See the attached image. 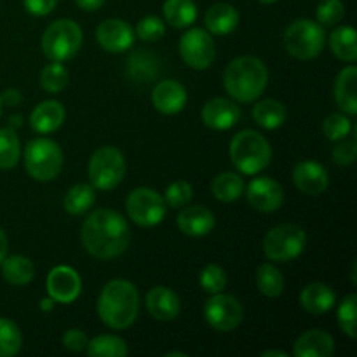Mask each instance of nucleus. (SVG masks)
I'll return each mask as SVG.
<instances>
[{"instance_id":"1","label":"nucleus","mask_w":357,"mask_h":357,"mask_svg":"<svg viewBox=\"0 0 357 357\" xmlns=\"http://www.w3.org/2000/svg\"><path fill=\"white\" fill-rule=\"evenodd\" d=\"M80 237L87 253L100 260H112L128 250L131 232L128 222L117 211L96 209L84 222Z\"/></svg>"},{"instance_id":"2","label":"nucleus","mask_w":357,"mask_h":357,"mask_svg":"<svg viewBox=\"0 0 357 357\" xmlns=\"http://www.w3.org/2000/svg\"><path fill=\"white\" fill-rule=\"evenodd\" d=\"M139 295L132 282L114 279L101 289L98 298V314L107 326L114 330L129 328L138 317Z\"/></svg>"},{"instance_id":"3","label":"nucleus","mask_w":357,"mask_h":357,"mask_svg":"<svg viewBox=\"0 0 357 357\" xmlns=\"http://www.w3.org/2000/svg\"><path fill=\"white\" fill-rule=\"evenodd\" d=\"M268 82V72L264 61L255 56H241L227 66L223 84L230 96L239 103L258 100Z\"/></svg>"},{"instance_id":"4","label":"nucleus","mask_w":357,"mask_h":357,"mask_svg":"<svg viewBox=\"0 0 357 357\" xmlns=\"http://www.w3.org/2000/svg\"><path fill=\"white\" fill-rule=\"evenodd\" d=\"M230 159L244 174H257L268 166L272 159L271 143L253 129L237 132L230 142Z\"/></svg>"},{"instance_id":"5","label":"nucleus","mask_w":357,"mask_h":357,"mask_svg":"<svg viewBox=\"0 0 357 357\" xmlns=\"http://www.w3.org/2000/svg\"><path fill=\"white\" fill-rule=\"evenodd\" d=\"M24 166L37 181H51L63 167V152L58 143L47 138H35L24 146Z\"/></svg>"},{"instance_id":"6","label":"nucleus","mask_w":357,"mask_h":357,"mask_svg":"<svg viewBox=\"0 0 357 357\" xmlns=\"http://www.w3.org/2000/svg\"><path fill=\"white\" fill-rule=\"evenodd\" d=\"M82 30L73 20H58L47 26L42 37V51L52 61H66L79 52Z\"/></svg>"},{"instance_id":"7","label":"nucleus","mask_w":357,"mask_h":357,"mask_svg":"<svg viewBox=\"0 0 357 357\" xmlns=\"http://www.w3.org/2000/svg\"><path fill=\"white\" fill-rule=\"evenodd\" d=\"M284 47L298 59H312L321 54L326 44V33L316 21L296 20L284 30Z\"/></svg>"},{"instance_id":"8","label":"nucleus","mask_w":357,"mask_h":357,"mask_svg":"<svg viewBox=\"0 0 357 357\" xmlns=\"http://www.w3.org/2000/svg\"><path fill=\"white\" fill-rule=\"evenodd\" d=\"M307 236L302 227L295 223H282L267 232L264 239V251L268 260L291 261L305 250Z\"/></svg>"},{"instance_id":"9","label":"nucleus","mask_w":357,"mask_h":357,"mask_svg":"<svg viewBox=\"0 0 357 357\" xmlns=\"http://www.w3.org/2000/svg\"><path fill=\"white\" fill-rule=\"evenodd\" d=\"M87 173L94 188L112 190L121 183L126 174L124 155L115 146H101L91 157Z\"/></svg>"},{"instance_id":"10","label":"nucleus","mask_w":357,"mask_h":357,"mask_svg":"<svg viewBox=\"0 0 357 357\" xmlns=\"http://www.w3.org/2000/svg\"><path fill=\"white\" fill-rule=\"evenodd\" d=\"M128 215L136 225L153 227L166 216V201L162 195L146 187H139L128 195Z\"/></svg>"},{"instance_id":"11","label":"nucleus","mask_w":357,"mask_h":357,"mask_svg":"<svg viewBox=\"0 0 357 357\" xmlns=\"http://www.w3.org/2000/svg\"><path fill=\"white\" fill-rule=\"evenodd\" d=\"M180 54L190 68L206 70L216 58L215 40L202 28H192L181 37Z\"/></svg>"},{"instance_id":"12","label":"nucleus","mask_w":357,"mask_h":357,"mask_svg":"<svg viewBox=\"0 0 357 357\" xmlns=\"http://www.w3.org/2000/svg\"><path fill=\"white\" fill-rule=\"evenodd\" d=\"M243 305L232 295L215 293L204 305V317L216 331H232L243 321Z\"/></svg>"},{"instance_id":"13","label":"nucleus","mask_w":357,"mask_h":357,"mask_svg":"<svg viewBox=\"0 0 357 357\" xmlns=\"http://www.w3.org/2000/svg\"><path fill=\"white\" fill-rule=\"evenodd\" d=\"M45 286H47V293L52 302L72 303L80 295L82 282H80L79 274L72 267L58 265L49 272Z\"/></svg>"},{"instance_id":"14","label":"nucleus","mask_w":357,"mask_h":357,"mask_svg":"<svg viewBox=\"0 0 357 357\" xmlns=\"http://www.w3.org/2000/svg\"><path fill=\"white\" fill-rule=\"evenodd\" d=\"M248 202L261 213L278 211L284 202V190L272 178H257L248 185Z\"/></svg>"},{"instance_id":"15","label":"nucleus","mask_w":357,"mask_h":357,"mask_svg":"<svg viewBox=\"0 0 357 357\" xmlns=\"http://www.w3.org/2000/svg\"><path fill=\"white\" fill-rule=\"evenodd\" d=\"M96 37L105 51L122 52L135 42V30L122 20H107L98 26Z\"/></svg>"},{"instance_id":"16","label":"nucleus","mask_w":357,"mask_h":357,"mask_svg":"<svg viewBox=\"0 0 357 357\" xmlns=\"http://www.w3.org/2000/svg\"><path fill=\"white\" fill-rule=\"evenodd\" d=\"M202 121L208 128L225 131L236 126L241 119V108L227 98H213L202 108Z\"/></svg>"},{"instance_id":"17","label":"nucleus","mask_w":357,"mask_h":357,"mask_svg":"<svg viewBox=\"0 0 357 357\" xmlns=\"http://www.w3.org/2000/svg\"><path fill=\"white\" fill-rule=\"evenodd\" d=\"M296 188L307 195H321L328 188L330 178L326 169L314 160H303L293 169Z\"/></svg>"},{"instance_id":"18","label":"nucleus","mask_w":357,"mask_h":357,"mask_svg":"<svg viewBox=\"0 0 357 357\" xmlns=\"http://www.w3.org/2000/svg\"><path fill=\"white\" fill-rule=\"evenodd\" d=\"M153 107L164 115H174L187 105V91L176 80H162L152 93Z\"/></svg>"},{"instance_id":"19","label":"nucleus","mask_w":357,"mask_h":357,"mask_svg":"<svg viewBox=\"0 0 357 357\" xmlns=\"http://www.w3.org/2000/svg\"><path fill=\"white\" fill-rule=\"evenodd\" d=\"M146 309L157 321H173L180 314V298L166 286H155L146 295Z\"/></svg>"},{"instance_id":"20","label":"nucleus","mask_w":357,"mask_h":357,"mask_svg":"<svg viewBox=\"0 0 357 357\" xmlns=\"http://www.w3.org/2000/svg\"><path fill=\"white\" fill-rule=\"evenodd\" d=\"M178 227L185 236L204 237L215 229V215L204 206H190L178 215Z\"/></svg>"},{"instance_id":"21","label":"nucleus","mask_w":357,"mask_h":357,"mask_svg":"<svg viewBox=\"0 0 357 357\" xmlns=\"http://www.w3.org/2000/svg\"><path fill=\"white\" fill-rule=\"evenodd\" d=\"M335 354V342L323 330H309L295 342L296 357H331Z\"/></svg>"},{"instance_id":"22","label":"nucleus","mask_w":357,"mask_h":357,"mask_svg":"<svg viewBox=\"0 0 357 357\" xmlns=\"http://www.w3.org/2000/svg\"><path fill=\"white\" fill-rule=\"evenodd\" d=\"M65 107L59 101L49 100L33 108L30 115V124L33 131L47 135V132L56 131L65 122Z\"/></svg>"},{"instance_id":"23","label":"nucleus","mask_w":357,"mask_h":357,"mask_svg":"<svg viewBox=\"0 0 357 357\" xmlns=\"http://www.w3.org/2000/svg\"><path fill=\"white\" fill-rule=\"evenodd\" d=\"M335 291L323 282H310L300 293V305L312 316H323L335 305Z\"/></svg>"},{"instance_id":"24","label":"nucleus","mask_w":357,"mask_h":357,"mask_svg":"<svg viewBox=\"0 0 357 357\" xmlns=\"http://www.w3.org/2000/svg\"><path fill=\"white\" fill-rule=\"evenodd\" d=\"M204 23L213 35H229L239 24V13L230 3H215L206 13Z\"/></svg>"},{"instance_id":"25","label":"nucleus","mask_w":357,"mask_h":357,"mask_svg":"<svg viewBox=\"0 0 357 357\" xmlns=\"http://www.w3.org/2000/svg\"><path fill=\"white\" fill-rule=\"evenodd\" d=\"M356 80L357 68L356 66H347L338 73V79L335 82V100H337L338 107L349 115L357 114Z\"/></svg>"},{"instance_id":"26","label":"nucleus","mask_w":357,"mask_h":357,"mask_svg":"<svg viewBox=\"0 0 357 357\" xmlns=\"http://www.w3.org/2000/svg\"><path fill=\"white\" fill-rule=\"evenodd\" d=\"M2 275L9 284L13 286H24L33 279L35 267L30 258L21 257V255H13L9 258H3L2 264Z\"/></svg>"},{"instance_id":"27","label":"nucleus","mask_w":357,"mask_h":357,"mask_svg":"<svg viewBox=\"0 0 357 357\" xmlns=\"http://www.w3.org/2000/svg\"><path fill=\"white\" fill-rule=\"evenodd\" d=\"M164 17L174 28H187L197 20V7L194 0H166Z\"/></svg>"},{"instance_id":"28","label":"nucleus","mask_w":357,"mask_h":357,"mask_svg":"<svg viewBox=\"0 0 357 357\" xmlns=\"http://www.w3.org/2000/svg\"><path fill=\"white\" fill-rule=\"evenodd\" d=\"M253 119L264 129H278L286 121V108L278 100H261L253 108Z\"/></svg>"},{"instance_id":"29","label":"nucleus","mask_w":357,"mask_h":357,"mask_svg":"<svg viewBox=\"0 0 357 357\" xmlns=\"http://www.w3.org/2000/svg\"><path fill=\"white\" fill-rule=\"evenodd\" d=\"M331 51L342 61L354 63L357 59V44H356V30L352 26H340L331 33L330 37Z\"/></svg>"},{"instance_id":"30","label":"nucleus","mask_w":357,"mask_h":357,"mask_svg":"<svg viewBox=\"0 0 357 357\" xmlns=\"http://www.w3.org/2000/svg\"><path fill=\"white\" fill-rule=\"evenodd\" d=\"M213 195L222 202H234L244 194V180L236 173H222L213 180Z\"/></svg>"},{"instance_id":"31","label":"nucleus","mask_w":357,"mask_h":357,"mask_svg":"<svg viewBox=\"0 0 357 357\" xmlns=\"http://www.w3.org/2000/svg\"><path fill=\"white\" fill-rule=\"evenodd\" d=\"M128 354L126 342L114 335H101L87 342V356L91 357H126Z\"/></svg>"},{"instance_id":"32","label":"nucleus","mask_w":357,"mask_h":357,"mask_svg":"<svg viewBox=\"0 0 357 357\" xmlns=\"http://www.w3.org/2000/svg\"><path fill=\"white\" fill-rule=\"evenodd\" d=\"M94 201H96V194H94L93 185L79 183L70 188L63 204L70 215H82L94 204Z\"/></svg>"},{"instance_id":"33","label":"nucleus","mask_w":357,"mask_h":357,"mask_svg":"<svg viewBox=\"0 0 357 357\" xmlns=\"http://www.w3.org/2000/svg\"><path fill=\"white\" fill-rule=\"evenodd\" d=\"M257 286L265 296L275 298L284 289V278H282L281 271L275 268L274 265L264 264L257 268Z\"/></svg>"},{"instance_id":"34","label":"nucleus","mask_w":357,"mask_h":357,"mask_svg":"<svg viewBox=\"0 0 357 357\" xmlns=\"http://www.w3.org/2000/svg\"><path fill=\"white\" fill-rule=\"evenodd\" d=\"M20 138L10 128H0V169H13L20 162Z\"/></svg>"},{"instance_id":"35","label":"nucleus","mask_w":357,"mask_h":357,"mask_svg":"<svg viewBox=\"0 0 357 357\" xmlns=\"http://www.w3.org/2000/svg\"><path fill=\"white\" fill-rule=\"evenodd\" d=\"M23 337L10 319L0 317V357H13L21 351Z\"/></svg>"},{"instance_id":"36","label":"nucleus","mask_w":357,"mask_h":357,"mask_svg":"<svg viewBox=\"0 0 357 357\" xmlns=\"http://www.w3.org/2000/svg\"><path fill=\"white\" fill-rule=\"evenodd\" d=\"M40 84L47 93H59L68 84V72L61 61H52L40 73Z\"/></svg>"},{"instance_id":"37","label":"nucleus","mask_w":357,"mask_h":357,"mask_svg":"<svg viewBox=\"0 0 357 357\" xmlns=\"http://www.w3.org/2000/svg\"><path fill=\"white\" fill-rule=\"evenodd\" d=\"M357 296L352 293V295H347L344 298V302L338 307V324H340L342 330L349 335L351 338L357 337Z\"/></svg>"},{"instance_id":"38","label":"nucleus","mask_w":357,"mask_h":357,"mask_svg":"<svg viewBox=\"0 0 357 357\" xmlns=\"http://www.w3.org/2000/svg\"><path fill=\"white\" fill-rule=\"evenodd\" d=\"M199 282H201V288L206 293H222L227 286V274L222 267L218 265H208L201 271L199 275Z\"/></svg>"},{"instance_id":"39","label":"nucleus","mask_w":357,"mask_h":357,"mask_svg":"<svg viewBox=\"0 0 357 357\" xmlns=\"http://www.w3.org/2000/svg\"><path fill=\"white\" fill-rule=\"evenodd\" d=\"M157 72V61L150 54L136 52L129 59V73L132 77H139L142 80H152Z\"/></svg>"},{"instance_id":"40","label":"nucleus","mask_w":357,"mask_h":357,"mask_svg":"<svg viewBox=\"0 0 357 357\" xmlns=\"http://www.w3.org/2000/svg\"><path fill=\"white\" fill-rule=\"evenodd\" d=\"M316 16L321 24L331 26V24H337L344 20L345 7L344 3H342V0H323V2L317 6Z\"/></svg>"},{"instance_id":"41","label":"nucleus","mask_w":357,"mask_h":357,"mask_svg":"<svg viewBox=\"0 0 357 357\" xmlns=\"http://www.w3.org/2000/svg\"><path fill=\"white\" fill-rule=\"evenodd\" d=\"M324 135L331 142H338V139H344L345 136L351 132L352 124L345 115L342 114H331L328 115L326 121H324Z\"/></svg>"},{"instance_id":"42","label":"nucleus","mask_w":357,"mask_h":357,"mask_svg":"<svg viewBox=\"0 0 357 357\" xmlns=\"http://www.w3.org/2000/svg\"><path fill=\"white\" fill-rule=\"evenodd\" d=\"M192 197H194V192H192L190 183H187V181H174V183L167 187L164 201L171 208H180V206L188 204Z\"/></svg>"},{"instance_id":"43","label":"nucleus","mask_w":357,"mask_h":357,"mask_svg":"<svg viewBox=\"0 0 357 357\" xmlns=\"http://www.w3.org/2000/svg\"><path fill=\"white\" fill-rule=\"evenodd\" d=\"M166 28H164V23L160 17L157 16H146L143 17L142 21L136 26V33L142 40H149V42H155L159 40L160 37L164 35Z\"/></svg>"},{"instance_id":"44","label":"nucleus","mask_w":357,"mask_h":357,"mask_svg":"<svg viewBox=\"0 0 357 357\" xmlns=\"http://www.w3.org/2000/svg\"><path fill=\"white\" fill-rule=\"evenodd\" d=\"M333 160L340 166H351L356 160V142H342L340 145L335 146Z\"/></svg>"},{"instance_id":"45","label":"nucleus","mask_w":357,"mask_h":357,"mask_svg":"<svg viewBox=\"0 0 357 357\" xmlns=\"http://www.w3.org/2000/svg\"><path fill=\"white\" fill-rule=\"evenodd\" d=\"M87 337L84 331L80 330H68L65 335H63V345H65L68 351L72 352H80L87 347Z\"/></svg>"},{"instance_id":"46","label":"nucleus","mask_w":357,"mask_h":357,"mask_svg":"<svg viewBox=\"0 0 357 357\" xmlns=\"http://www.w3.org/2000/svg\"><path fill=\"white\" fill-rule=\"evenodd\" d=\"M23 3L28 13L33 16H47L54 10L58 0H23Z\"/></svg>"},{"instance_id":"47","label":"nucleus","mask_w":357,"mask_h":357,"mask_svg":"<svg viewBox=\"0 0 357 357\" xmlns=\"http://www.w3.org/2000/svg\"><path fill=\"white\" fill-rule=\"evenodd\" d=\"M77 6L84 10H98L105 3V0H75Z\"/></svg>"},{"instance_id":"48","label":"nucleus","mask_w":357,"mask_h":357,"mask_svg":"<svg viewBox=\"0 0 357 357\" xmlns=\"http://www.w3.org/2000/svg\"><path fill=\"white\" fill-rule=\"evenodd\" d=\"M20 93L16 89H9L6 91V94L2 96V103H9V105H16L20 101Z\"/></svg>"},{"instance_id":"49","label":"nucleus","mask_w":357,"mask_h":357,"mask_svg":"<svg viewBox=\"0 0 357 357\" xmlns=\"http://www.w3.org/2000/svg\"><path fill=\"white\" fill-rule=\"evenodd\" d=\"M7 250H9V243H7L6 232L0 229V264H2L3 258L7 257Z\"/></svg>"},{"instance_id":"50","label":"nucleus","mask_w":357,"mask_h":357,"mask_svg":"<svg viewBox=\"0 0 357 357\" xmlns=\"http://www.w3.org/2000/svg\"><path fill=\"white\" fill-rule=\"evenodd\" d=\"M52 307H54V303H52V298H44L40 302V309L45 310V312L52 310Z\"/></svg>"},{"instance_id":"51","label":"nucleus","mask_w":357,"mask_h":357,"mask_svg":"<svg viewBox=\"0 0 357 357\" xmlns=\"http://www.w3.org/2000/svg\"><path fill=\"white\" fill-rule=\"evenodd\" d=\"M264 357H288V354L286 352H281V351H267L261 354Z\"/></svg>"},{"instance_id":"52","label":"nucleus","mask_w":357,"mask_h":357,"mask_svg":"<svg viewBox=\"0 0 357 357\" xmlns=\"http://www.w3.org/2000/svg\"><path fill=\"white\" fill-rule=\"evenodd\" d=\"M167 357H187V354H183V352H169Z\"/></svg>"},{"instance_id":"53","label":"nucleus","mask_w":357,"mask_h":357,"mask_svg":"<svg viewBox=\"0 0 357 357\" xmlns=\"http://www.w3.org/2000/svg\"><path fill=\"white\" fill-rule=\"evenodd\" d=\"M258 2H261V3H274V2H278V0H258Z\"/></svg>"},{"instance_id":"54","label":"nucleus","mask_w":357,"mask_h":357,"mask_svg":"<svg viewBox=\"0 0 357 357\" xmlns=\"http://www.w3.org/2000/svg\"><path fill=\"white\" fill-rule=\"evenodd\" d=\"M2 107H3V103H2V96H0V115H2Z\"/></svg>"}]
</instances>
